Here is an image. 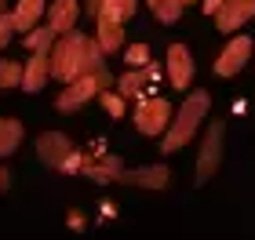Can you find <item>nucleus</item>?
<instances>
[{"label":"nucleus","instance_id":"1","mask_svg":"<svg viewBox=\"0 0 255 240\" xmlns=\"http://www.w3.org/2000/svg\"><path fill=\"white\" fill-rule=\"evenodd\" d=\"M18 139H22V128H18V124H15V120H0V157L15 150Z\"/></svg>","mask_w":255,"mask_h":240},{"label":"nucleus","instance_id":"2","mask_svg":"<svg viewBox=\"0 0 255 240\" xmlns=\"http://www.w3.org/2000/svg\"><path fill=\"white\" fill-rule=\"evenodd\" d=\"M40 7H44V0H22V4H18V15H15V26H18V29H29L33 22H37Z\"/></svg>","mask_w":255,"mask_h":240},{"label":"nucleus","instance_id":"3","mask_svg":"<svg viewBox=\"0 0 255 240\" xmlns=\"http://www.w3.org/2000/svg\"><path fill=\"white\" fill-rule=\"evenodd\" d=\"M73 15H77V7L69 4V0H59V4L51 7V29H66L69 22H73Z\"/></svg>","mask_w":255,"mask_h":240},{"label":"nucleus","instance_id":"4","mask_svg":"<svg viewBox=\"0 0 255 240\" xmlns=\"http://www.w3.org/2000/svg\"><path fill=\"white\" fill-rule=\"evenodd\" d=\"M44 73H48V70H44V59L37 55V59L29 62V70H26V77H22V84H26L29 91H33V87H40V84H44Z\"/></svg>","mask_w":255,"mask_h":240},{"label":"nucleus","instance_id":"5","mask_svg":"<svg viewBox=\"0 0 255 240\" xmlns=\"http://www.w3.org/2000/svg\"><path fill=\"white\" fill-rule=\"evenodd\" d=\"M40 153H44V157H48L51 164H55V160H62V153H66V142H62V139H55V135H48V139L40 142Z\"/></svg>","mask_w":255,"mask_h":240},{"label":"nucleus","instance_id":"6","mask_svg":"<svg viewBox=\"0 0 255 240\" xmlns=\"http://www.w3.org/2000/svg\"><path fill=\"white\" fill-rule=\"evenodd\" d=\"M7 84H18V66H15V62H4V66H0V87H7Z\"/></svg>","mask_w":255,"mask_h":240},{"label":"nucleus","instance_id":"7","mask_svg":"<svg viewBox=\"0 0 255 240\" xmlns=\"http://www.w3.org/2000/svg\"><path fill=\"white\" fill-rule=\"evenodd\" d=\"M48 40H51V29H37V33H33V37H29L26 44H29V48L40 55V51H44V44H48Z\"/></svg>","mask_w":255,"mask_h":240},{"label":"nucleus","instance_id":"8","mask_svg":"<svg viewBox=\"0 0 255 240\" xmlns=\"http://www.w3.org/2000/svg\"><path fill=\"white\" fill-rule=\"evenodd\" d=\"M7 186V171H0V189H4Z\"/></svg>","mask_w":255,"mask_h":240}]
</instances>
